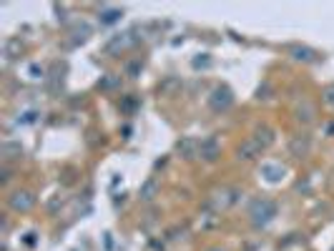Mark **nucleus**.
I'll return each mask as SVG.
<instances>
[{
    "label": "nucleus",
    "mask_w": 334,
    "mask_h": 251,
    "mask_svg": "<svg viewBox=\"0 0 334 251\" xmlns=\"http://www.w3.org/2000/svg\"><path fill=\"white\" fill-rule=\"evenodd\" d=\"M249 216H251V224H254L256 229L267 226V224H269V221H274V216H276V204H274V201H269V199H259V201H254V204H251V209H249Z\"/></svg>",
    "instance_id": "f257e3e1"
},
{
    "label": "nucleus",
    "mask_w": 334,
    "mask_h": 251,
    "mask_svg": "<svg viewBox=\"0 0 334 251\" xmlns=\"http://www.w3.org/2000/svg\"><path fill=\"white\" fill-rule=\"evenodd\" d=\"M231 103H234V93H231V88H229V85H216L214 91H211V96H209V105L214 111H229V108H231Z\"/></svg>",
    "instance_id": "f03ea898"
},
{
    "label": "nucleus",
    "mask_w": 334,
    "mask_h": 251,
    "mask_svg": "<svg viewBox=\"0 0 334 251\" xmlns=\"http://www.w3.org/2000/svg\"><path fill=\"white\" fill-rule=\"evenodd\" d=\"M8 206H10L13 211H18V213H25V211H30V209L35 206V196H33V191H25V188L13 191V193L8 196Z\"/></svg>",
    "instance_id": "7ed1b4c3"
},
{
    "label": "nucleus",
    "mask_w": 334,
    "mask_h": 251,
    "mask_svg": "<svg viewBox=\"0 0 334 251\" xmlns=\"http://www.w3.org/2000/svg\"><path fill=\"white\" fill-rule=\"evenodd\" d=\"M199 156H201L204 161H209V164H214V161L221 156V146H219V141H216L214 136L204 138V141H201V146H199Z\"/></svg>",
    "instance_id": "20e7f679"
},
{
    "label": "nucleus",
    "mask_w": 334,
    "mask_h": 251,
    "mask_svg": "<svg viewBox=\"0 0 334 251\" xmlns=\"http://www.w3.org/2000/svg\"><path fill=\"white\" fill-rule=\"evenodd\" d=\"M289 151H292V156H296V158L307 156V153L312 151V138H309L307 133L292 136V141H289Z\"/></svg>",
    "instance_id": "39448f33"
},
{
    "label": "nucleus",
    "mask_w": 334,
    "mask_h": 251,
    "mask_svg": "<svg viewBox=\"0 0 334 251\" xmlns=\"http://www.w3.org/2000/svg\"><path fill=\"white\" fill-rule=\"evenodd\" d=\"M199 146H201V143H199L196 138L184 136L179 143H176V151H179L184 158H196V156H199Z\"/></svg>",
    "instance_id": "423d86ee"
},
{
    "label": "nucleus",
    "mask_w": 334,
    "mask_h": 251,
    "mask_svg": "<svg viewBox=\"0 0 334 251\" xmlns=\"http://www.w3.org/2000/svg\"><path fill=\"white\" fill-rule=\"evenodd\" d=\"M256 156H261V146L249 136V138H246L241 146H239V158H241V161H254Z\"/></svg>",
    "instance_id": "0eeeda50"
},
{
    "label": "nucleus",
    "mask_w": 334,
    "mask_h": 251,
    "mask_svg": "<svg viewBox=\"0 0 334 251\" xmlns=\"http://www.w3.org/2000/svg\"><path fill=\"white\" fill-rule=\"evenodd\" d=\"M236 201H239V191H236V188H221V191L214 193V204L221 206V209L234 206Z\"/></svg>",
    "instance_id": "6e6552de"
},
{
    "label": "nucleus",
    "mask_w": 334,
    "mask_h": 251,
    "mask_svg": "<svg viewBox=\"0 0 334 251\" xmlns=\"http://www.w3.org/2000/svg\"><path fill=\"white\" fill-rule=\"evenodd\" d=\"M289 53H292V58L299 61V63H314L316 56H319L316 50H312V48H307V45H292Z\"/></svg>",
    "instance_id": "1a4fd4ad"
},
{
    "label": "nucleus",
    "mask_w": 334,
    "mask_h": 251,
    "mask_svg": "<svg viewBox=\"0 0 334 251\" xmlns=\"http://www.w3.org/2000/svg\"><path fill=\"white\" fill-rule=\"evenodd\" d=\"M158 181L156 178H146L144 184H141V191H138V196H141V201H153L156 196H158Z\"/></svg>",
    "instance_id": "9d476101"
},
{
    "label": "nucleus",
    "mask_w": 334,
    "mask_h": 251,
    "mask_svg": "<svg viewBox=\"0 0 334 251\" xmlns=\"http://www.w3.org/2000/svg\"><path fill=\"white\" fill-rule=\"evenodd\" d=\"M261 176L267 178L269 184H279L281 178H284V168H281L279 164H264L261 166Z\"/></svg>",
    "instance_id": "9b49d317"
},
{
    "label": "nucleus",
    "mask_w": 334,
    "mask_h": 251,
    "mask_svg": "<svg viewBox=\"0 0 334 251\" xmlns=\"http://www.w3.org/2000/svg\"><path fill=\"white\" fill-rule=\"evenodd\" d=\"M0 153H3L5 161H15V158H23V146L15 141H5L3 146H0Z\"/></svg>",
    "instance_id": "f8f14e48"
},
{
    "label": "nucleus",
    "mask_w": 334,
    "mask_h": 251,
    "mask_svg": "<svg viewBox=\"0 0 334 251\" xmlns=\"http://www.w3.org/2000/svg\"><path fill=\"white\" fill-rule=\"evenodd\" d=\"M294 116H296L299 123H312V121H314V105H312L309 101H302V103L296 105Z\"/></svg>",
    "instance_id": "ddd939ff"
},
{
    "label": "nucleus",
    "mask_w": 334,
    "mask_h": 251,
    "mask_svg": "<svg viewBox=\"0 0 334 251\" xmlns=\"http://www.w3.org/2000/svg\"><path fill=\"white\" fill-rule=\"evenodd\" d=\"M251 138L259 143V146H261V151H264V148H269L271 143H274V131H271V128H259V131H256Z\"/></svg>",
    "instance_id": "4468645a"
},
{
    "label": "nucleus",
    "mask_w": 334,
    "mask_h": 251,
    "mask_svg": "<svg viewBox=\"0 0 334 251\" xmlns=\"http://www.w3.org/2000/svg\"><path fill=\"white\" fill-rule=\"evenodd\" d=\"M121 15H123V10H118V8H103L98 18H101V23H103V25H111V23L121 21Z\"/></svg>",
    "instance_id": "2eb2a0df"
},
{
    "label": "nucleus",
    "mask_w": 334,
    "mask_h": 251,
    "mask_svg": "<svg viewBox=\"0 0 334 251\" xmlns=\"http://www.w3.org/2000/svg\"><path fill=\"white\" fill-rule=\"evenodd\" d=\"M118 83H121V78H118L116 73H105V76L98 81V88H101V91H113Z\"/></svg>",
    "instance_id": "dca6fc26"
},
{
    "label": "nucleus",
    "mask_w": 334,
    "mask_h": 251,
    "mask_svg": "<svg viewBox=\"0 0 334 251\" xmlns=\"http://www.w3.org/2000/svg\"><path fill=\"white\" fill-rule=\"evenodd\" d=\"M136 108H138V98H136V96H126V98L121 101V111H123V113L131 116Z\"/></svg>",
    "instance_id": "f3484780"
},
{
    "label": "nucleus",
    "mask_w": 334,
    "mask_h": 251,
    "mask_svg": "<svg viewBox=\"0 0 334 251\" xmlns=\"http://www.w3.org/2000/svg\"><path fill=\"white\" fill-rule=\"evenodd\" d=\"M21 53V41H8L5 43V58H15Z\"/></svg>",
    "instance_id": "a211bd4d"
},
{
    "label": "nucleus",
    "mask_w": 334,
    "mask_h": 251,
    "mask_svg": "<svg viewBox=\"0 0 334 251\" xmlns=\"http://www.w3.org/2000/svg\"><path fill=\"white\" fill-rule=\"evenodd\" d=\"M141 68H144V63H141V61H131V63L126 65V73H128L131 78H138V73H141Z\"/></svg>",
    "instance_id": "6ab92c4d"
},
{
    "label": "nucleus",
    "mask_w": 334,
    "mask_h": 251,
    "mask_svg": "<svg viewBox=\"0 0 334 251\" xmlns=\"http://www.w3.org/2000/svg\"><path fill=\"white\" fill-rule=\"evenodd\" d=\"M269 93H271V88H269V83H264V85H259V91H256V98H259V101H261V98L267 101V98H271Z\"/></svg>",
    "instance_id": "aec40b11"
},
{
    "label": "nucleus",
    "mask_w": 334,
    "mask_h": 251,
    "mask_svg": "<svg viewBox=\"0 0 334 251\" xmlns=\"http://www.w3.org/2000/svg\"><path fill=\"white\" fill-rule=\"evenodd\" d=\"M28 73H30V78H43V65L33 63V65L28 68Z\"/></svg>",
    "instance_id": "412c9836"
},
{
    "label": "nucleus",
    "mask_w": 334,
    "mask_h": 251,
    "mask_svg": "<svg viewBox=\"0 0 334 251\" xmlns=\"http://www.w3.org/2000/svg\"><path fill=\"white\" fill-rule=\"evenodd\" d=\"M211 63V58L206 56V53H201V58H193V68H206Z\"/></svg>",
    "instance_id": "4be33fe9"
},
{
    "label": "nucleus",
    "mask_w": 334,
    "mask_h": 251,
    "mask_svg": "<svg viewBox=\"0 0 334 251\" xmlns=\"http://www.w3.org/2000/svg\"><path fill=\"white\" fill-rule=\"evenodd\" d=\"M35 118H38V113H35V111H25L21 118H18V123H33Z\"/></svg>",
    "instance_id": "5701e85b"
},
{
    "label": "nucleus",
    "mask_w": 334,
    "mask_h": 251,
    "mask_svg": "<svg viewBox=\"0 0 334 251\" xmlns=\"http://www.w3.org/2000/svg\"><path fill=\"white\" fill-rule=\"evenodd\" d=\"M324 103H327V105H332V108H334V85H329L327 91H324Z\"/></svg>",
    "instance_id": "b1692460"
},
{
    "label": "nucleus",
    "mask_w": 334,
    "mask_h": 251,
    "mask_svg": "<svg viewBox=\"0 0 334 251\" xmlns=\"http://www.w3.org/2000/svg\"><path fill=\"white\" fill-rule=\"evenodd\" d=\"M176 85H179V81H176V78H168V81H164V85H161V88H164V91H173Z\"/></svg>",
    "instance_id": "393cba45"
},
{
    "label": "nucleus",
    "mask_w": 334,
    "mask_h": 251,
    "mask_svg": "<svg viewBox=\"0 0 334 251\" xmlns=\"http://www.w3.org/2000/svg\"><path fill=\"white\" fill-rule=\"evenodd\" d=\"M0 176H3V178H0V181H3V184H8L10 178H13V171H10V168H3V171H0Z\"/></svg>",
    "instance_id": "a878e982"
},
{
    "label": "nucleus",
    "mask_w": 334,
    "mask_h": 251,
    "mask_svg": "<svg viewBox=\"0 0 334 251\" xmlns=\"http://www.w3.org/2000/svg\"><path fill=\"white\" fill-rule=\"evenodd\" d=\"M35 241H38V239H35L33 231H30V234H25V244H28V246H35Z\"/></svg>",
    "instance_id": "bb28decb"
},
{
    "label": "nucleus",
    "mask_w": 334,
    "mask_h": 251,
    "mask_svg": "<svg viewBox=\"0 0 334 251\" xmlns=\"http://www.w3.org/2000/svg\"><path fill=\"white\" fill-rule=\"evenodd\" d=\"M211 251H221V249H211Z\"/></svg>",
    "instance_id": "cd10ccee"
}]
</instances>
